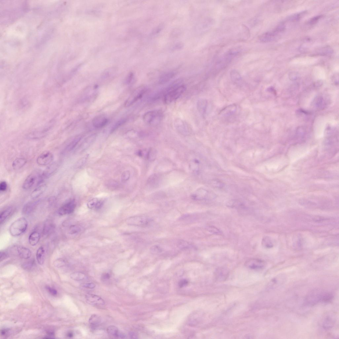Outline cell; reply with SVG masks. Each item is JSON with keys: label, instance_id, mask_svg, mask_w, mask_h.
<instances>
[{"label": "cell", "instance_id": "6da1fadb", "mask_svg": "<svg viewBox=\"0 0 339 339\" xmlns=\"http://www.w3.org/2000/svg\"><path fill=\"white\" fill-rule=\"evenodd\" d=\"M28 227V222L25 217H21L14 221L9 228V231L13 237H18L26 231Z\"/></svg>", "mask_w": 339, "mask_h": 339}, {"label": "cell", "instance_id": "7a4b0ae2", "mask_svg": "<svg viewBox=\"0 0 339 339\" xmlns=\"http://www.w3.org/2000/svg\"><path fill=\"white\" fill-rule=\"evenodd\" d=\"M164 114L160 110H153L147 112L143 115L144 122L149 126H156L159 124L163 120Z\"/></svg>", "mask_w": 339, "mask_h": 339}, {"label": "cell", "instance_id": "3957f363", "mask_svg": "<svg viewBox=\"0 0 339 339\" xmlns=\"http://www.w3.org/2000/svg\"><path fill=\"white\" fill-rule=\"evenodd\" d=\"M42 173L37 171L32 172L29 175L23 183V189L27 190L35 186H38L41 184L44 181L42 178Z\"/></svg>", "mask_w": 339, "mask_h": 339}, {"label": "cell", "instance_id": "277c9868", "mask_svg": "<svg viewBox=\"0 0 339 339\" xmlns=\"http://www.w3.org/2000/svg\"><path fill=\"white\" fill-rule=\"evenodd\" d=\"M186 89V86L182 85L166 92L164 97V103L169 104L177 100L185 92Z\"/></svg>", "mask_w": 339, "mask_h": 339}, {"label": "cell", "instance_id": "5b68a950", "mask_svg": "<svg viewBox=\"0 0 339 339\" xmlns=\"http://www.w3.org/2000/svg\"><path fill=\"white\" fill-rule=\"evenodd\" d=\"M147 89L144 86H139L136 89L126 101L125 106L126 107L131 106L141 99L147 92Z\"/></svg>", "mask_w": 339, "mask_h": 339}, {"label": "cell", "instance_id": "8992f818", "mask_svg": "<svg viewBox=\"0 0 339 339\" xmlns=\"http://www.w3.org/2000/svg\"><path fill=\"white\" fill-rule=\"evenodd\" d=\"M76 207V204L75 200H70L64 203L59 208L58 213L60 216L71 214L74 211Z\"/></svg>", "mask_w": 339, "mask_h": 339}, {"label": "cell", "instance_id": "52a82bcc", "mask_svg": "<svg viewBox=\"0 0 339 339\" xmlns=\"http://www.w3.org/2000/svg\"><path fill=\"white\" fill-rule=\"evenodd\" d=\"M174 126L177 131L183 135H188L190 133V128L189 126L185 121L182 119H176L174 122Z\"/></svg>", "mask_w": 339, "mask_h": 339}, {"label": "cell", "instance_id": "ba28073f", "mask_svg": "<svg viewBox=\"0 0 339 339\" xmlns=\"http://www.w3.org/2000/svg\"><path fill=\"white\" fill-rule=\"evenodd\" d=\"M53 155L49 151H45L39 155L37 158V163L39 165L45 166L50 164L53 160Z\"/></svg>", "mask_w": 339, "mask_h": 339}, {"label": "cell", "instance_id": "9c48e42d", "mask_svg": "<svg viewBox=\"0 0 339 339\" xmlns=\"http://www.w3.org/2000/svg\"><path fill=\"white\" fill-rule=\"evenodd\" d=\"M150 220L143 217H133L128 218L126 222L128 224L137 226H145L149 224Z\"/></svg>", "mask_w": 339, "mask_h": 339}, {"label": "cell", "instance_id": "30bf717a", "mask_svg": "<svg viewBox=\"0 0 339 339\" xmlns=\"http://www.w3.org/2000/svg\"><path fill=\"white\" fill-rule=\"evenodd\" d=\"M86 302L89 304L95 306H103L105 304L103 299L95 294H89L86 295Z\"/></svg>", "mask_w": 339, "mask_h": 339}, {"label": "cell", "instance_id": "8fae6325", "mask_svg": "<svg viewBox=\"0 0 339 339\" xmlns=\"http://www.w3.org/2000/svg\"><path fill=\"white\" fill-rule=\"evenodd\" d=\"M247 268L252 269H260L264 267L265 263L263 261L257 259H252L245 263Z\"/></svg>", "mask_w": 339, "mask_h": 339}, {"label": "cell", "instance_id": "7c38bea8", "mask_svg": "<svg viewBox=\"0 0 339 339\" xmlns=\"http://www.w3.org/2000/svg\"><path fill=\"white\" fill-rule=\"evenodd\" d=\"M323 294L318 291L313 292L307 297L306 299V302L309 305H313L320 301H321Z\"/></svg>", "mask_w": 339, "mask_h": 339}, {"label": "cell", "instance_id": "4fadbf2b", "mask_svg": "<svg viewBox=\"0 0 339 339\" xmlns=\"http://www.w3.org/2000/svg\"><path fill=\"white\" fill-rule=\"evenodd\" d=\"M59 167V164L57 162L52 164L42 173V178L44 180L51 176L57 170Z\"/></svg>", "mask_w": 339, "mask_h": 339}, {"label": "cell", "instance_id": "5bb4252c", "mask_svg": "<svg viewBox=\"0 0 339 339\" xmlns=\"http://www.w3.org/2000/svg\"><path fill=\"white\" fill-rule=\"evenodd\" d=\"M208 102L206 99H202L198 100L197 102V109L202 117L205 118L206 113Z\"/></svg>", "mask_w": 339, "mask_h": 339}, {"label": "cell", "instance_id": "9a60e30c", "mask_svg": "<svg viewBox=\"0 0 339 339\" xmlns=\"http://www.w3.org/2000/svg\"><path fill=\"white\" fill-rule=\"evenodd\" d=\"M16 250L18 255L22 259H28L31 257V251L27 247L20 246H18L16 247Z\"/></svg>", "mask_w": 339, "mask_h": 339}, {"label": "cell", "instance_id": "2e32d148", "mask_svg": "<svg viewBox=\"0 0 339 339\" xmlns=\"http://www.w3.org/2000/svg\"><path fill=\"white\" fill-rule=\"evenodd\" d=\"M279 33L275 30L271 32H266L261 35L260 40L263 42H268L275 40Z\"/></svg>", "mask_w": 339, "mask_h": 339}, {"label": "cell", "instance_id": "e0dca14e", "mask_svg": "<svg viewBox=\"0 0 339 339\" xmlns=\"http://www.w3.org/2000/svg\"><path fill=\"white\" fill-rule=\"evenodd\" d=\"M92 122L94 127L99 129L104 127L107 124L108 120L106 117L100 115L94 118Z\"/></svg>", "mask_w": 339, "mask_h": 339}, {"label": "cell", "instance_id": "ac0fdd59", "mask_svg": "<svg viewBox=\"0 0 339 339\" xmlns=\"http://www.w3.org/2000/svg\"><path fill=\"white\" fill-rule=\"evenodd\" d=\"M107 332L111 336L119 338H125L126 335L119 330L118 328L114 326H111L108 327L107 329Z\"/></svg>", "mask_w": 339, "mask_h": 339}, {"label": "cell", "instance_id": "d6986e66", "mask_svg": "<svg viewBox=\"0 0 339 339\" xmlns=\"http://www.w3.org/2000/svg\"><path fill=\"white\" fill-rule=\"evenodd\" d=\"M39 203V201L28 202L25 204L23 207L22 210L23 213L26 215L32 213L37 207Z\"/></svg>", "mask_w": 339, "mask_h": 339}, {"label": "cell", "instance_id": "ffe728a7", "mask_svg": "<svg viewBox=\"0 0 339 339\" xmlns=\"http://www.w3.org/2000/svg\"><path fill=\"white\" fill-rule=\"evenodd\" d=\"M237 110V107L235 104H231L223 109L219 114L223 116H229L235 113Z\"/></svg>", "mask_w": 339, "mask_h": 339}, {"label": "cell", "instance_id": "44dd1931", "mask_svg": "<svg viewBox=\"0 0 339 339\" xmlns=\"http://www.w3.org/2000/svg\"><path fill=\"white\" fill-rule=\"evenodd\" d=\"M96 137V135L92 134L88 136L86 138L84 141L81 144L79 150L81 152H83L91 145V144L95 141Z\"/></svg>", "mask_w": 339, "mask_h": 339}, {"label": "cell", "instance_id": "7402d4cb", "mask_svg": "<svg viewBox=\"0 0 339 339\" xmlns=\"http://www.w3.org/2000/svg\"><path fill=\"white\" fill-rule=\"evenodd\" d=\"M81 138L82 137L81 136H76L65 148L63 151V153L69 152L73 150L80 141Z\"/></svg>", "mask_w": 339, "mask_h": 339}, {"label": "cell", "instance_id": "603a6c76", "mask_svg": "<svg viewBox=\"0 0 339 339\" xmlns=\"http://www.w3.org/2000/svg\"><path fill=\"white\" fill-rule=\"evenodd\" d=\"M46 188V186L45 184H41L38 186L32 192L31 195L32 199H36L40 196L45 192Z\"/></svg>", "mask_w": 339, "mask_h": 339}, {"label": "cell", "instance_id": "cb8c5ba5", "mask_svg": "<svg viewBox=\"0 0 339 339\" xmlns=\"http://www.w3.org/2000/svg\"><path fill=\"white\" fill-rule=\"evenodd\" d=\"M175 71H172L168 72L162 75L160 78L159 83L161 84L166 83L170 81L176 75Z\"/></svg>", "mask_w": 339, "mask_h": 339}, {"label": "cell", "instance_id": "d4e9b609", "mask_svg": "<svg viewBox=\"0 0 339 339\" xmlns=\"http://www.w3.org/2000/svg\"><path fill=\"white\" fill-rule=\"evenodd\" d=\"M40 239V234L37 231L32 233L29 236V243L32 246H36L39 242Z\"/></svg>", "mask_w": 339, "mask_h": 339}, {"label": "cell", "instance_id": "484cf974", "mask_svg": "<svg viewBox=\"0 0 339 339\" xmlns=\"http://www.w3.org/2000/svg\"><path fill=\"white\" fill-rule=\"evenodd\" d=\"M36 257L39 264L42 265L44 264L45 260V250L44 248L42 246L40 247L38 249Z\"/></svg>", "mask_w": 339, "mask_h": 339}, {"label": "cell", "instance_id": "4316f807", "mask_svg": "<svg viewBox=\"0 0 339 339\" xmlns=\"http://www.w3.org/2000/svg\"><path fill=\"white\" fill-rule=\"evenodd\" d=\"M27 163V160L23 158L16 159L14 160L12 164L13 168L15 170H19L22 168Z\"/></svg>", "mask_w": 339, "mask_h": 339}, {"label": "cell", "instance_id": "83f0119b", "mask_svg": "<svg viewBox=\"0 0 339 339\" xmlns=\"http://www.w3.org/2000/svg\"><path fill=\"white\" fill-rule=\"evenodd\" d=\"M89 322L92 327L95 328L100 325L101 322V319L98 315L94 314L90 317Z\"/></svg>", "mask_w": 339, "mask_h": 339}, {"label": "cell", "instance_id": "f1b7e54d", "mask_svg": "<svg viewBox=\"0 0 339 339\" xmlns=\"http://www.w3.org/2000/svg\"><path fill=\"white\" fill-rule=\"evenodd\" d=\"M12 210L13 209L12 207H8L1 213V215H0V223H1V225L5 222L6 220L11 214L12 211Z\"/></svg>", "mask_w": 339, "mask_h": 339}, {"label": "cell", "instance_id": "f546056e", "mask_svg": "<svg viewBox=\"0 0 339 339\" xmlns=\"http://www.w3.org/2000/svg\"><path fill=\"white\" fill-rule=\"evenodd\" d=\"M54 226L53 223L49 222H47L44 226L43 229V233L45 235H47L53 232L54 229Z\"/></svg>", "mask_w": 339, "mask_h": 339}, {"label": "cell", "instance_id": "4dcf8cb0", "mask_svg": "<svg viewBox=\"0 0 339 339\" xmlns=\"http://www.w3.org/2000/svg\"><path fill=\"white\" fill-rule=\"evenodd\" d=\"M216 274L217 278L223 280L226 278L228 276V271L226 269L220 268L216 270Z\"/></svg>", "mask_w": 339, "mask_h": 339}, {"label": "cell", "instance_id": "1f68e13d", "mask_svg": "<svg viewBox=\"0 0 339 339\" xmlns=\"http://www.w3.org/2000/svg\"><path fill=\"white\" fill-rule=\"evenodd\" d=\"M70 277L74 280L81 281L85 279L86 275L80 272H75L71 274Z\"/></svg>", "mask_w": 339, "mask_h": 339}, {"label": "cell", "instance_id": "d6a6232c", "mask_svg": "<svg viewBox=\"0 0 339 339\" xmlns=\"http://www.w3.org/2000/svg\"><path fill=\"white\" fill-rule=\"evenodd\" d=\"M306 13V12L304 11L300 13L294 14L288 18V20L290 21H296L300 20L304 17Z\"/></svg>", "mask_w": 339, "mask_h": 339}, {"label": "cell", "instance_id": "836d02e7", "mask_svg": "<svg viewBox=\"0 0 339 339\" xmlns=\"http://www.w3.org/2000/svg\"><path fill=\"white\" fill-rule=\"evenodd\" d=\"M231 79L234 82H238L241 80V77L238 72L235 70H233L230 73Z\"/></svg>", "mask_w": 339, "mask_h": 339}, {"label": "cell", "instance_id": "e575fe53", "mask_svg": "<svg viewBox=\"0 0 339 339\" xmlns=\"http://www.w3.org/2000/svg\"><path fill=\"white\" fill-rule=\"evenodd\" d=\"M263 247L266 248H271L273 247V244L271 239L269 237L263 238L262 242Z\"/></svg>", "mask_w": 339, "mask_h": 339}, {"label": "cell", "instance_id": "d590c367", "mask_svg": "<svg viewBox=\"0 0 339 339\" xmlns=\"http://www.w3.org/2000/svg\"><path fill=\"white\" fill-rule=\"evenodd\" d=\"M35 265V262L34 260H30L24 262L22 267L25 270H30L33 268Z\"/></svg>", "mask_w": 339, "mask_h": 339}, {"label": "cell", "instance_id": "8d00e7d4", "mask_svg": "<svg viewBox=\"0 0 339 339\" xmlns=\"http://www.w3.org/2000/svg\"><path fill=\"white\" fill-rule=\"evenodd\" d=\"M323 17V15H320L314 17L310 19L306 23V25H307L308 27H312L318 22Z\"/></svg>", "mask_w": 339, "mask_h": 339}, {"label": "cell", "instance_id": "74e56055", "mask_svg": "<svg viewBox=\"0 0 339 339\" xmlns=\"http://www.w3.org/2000/svg\"><path fill=\"white\" fill-rule=\"evenodd\" d=\"M81 230L80 227L77 225H72L70 227L68 230V233L71 234H74L80 232Z\"/></svg>", "mask_w": 339, "mask_h": 339}, {"label": "cell", "instance_id": "f35d334b", "mask_svg": "<svg viewBox=\"0 0 339 339\" xmlns=\"http://www.w3.org/2000/svg\"><path fill=\"white\" fill-rule=\"evenodd\" d=\"M53 264L56 267L58 268H62L66 265V262L64 259L62 258H59L56 260L54 262Z\"/></svg>", "mask_w": 339, "mask_h": 339}, {"label": "cell", "instance_id": "ab89813d", "mask_svg": "<svg viewBox=\"0 0 339 339\" xmlns=\"http://www.w3.org/2000/svg\"><path fill=\"white\" fill-rule=\"evenodd\" d=\"M333 296L330 293H324L322 299L321 301L323 302L328 303L333 300Z\"/></svg>", "mask_w": 339, "mask_h": 339}, {"label": "cell", "instance_id": "60d3db41", "mask_svg": "<svg viewBox=\"0 0 339 339\" xmlns=\"http://www.w3.org/2000/svg\"><path fill=\"white\" fill-rule=\"evenodd\" d=\"M99 200L97 198H93L88 202L87 203V206L89 208L93 209L95 208L96 205Z\"/></svg>", "mask_w": 339, "mask_h": 339}, {"label": "cell", "instance_id": "b9f144b4", "mask_svg": "<svg viewBox=\"0 0 339 339\" xmlns=\"http://www.w3.org/2000/svg\"><path fill=\"white\" fill-rule=\"evenodd\" d=\"M130 177V172L129 171H124L122 174L121 180L123 182H125L128 181Z\"/></svg>", "mask_w": 339, "mask_h": 339}, {"label": "cell", "instance_id": "7bdbcfd3", "mask_svg": "<svg viewBox=\"0 0 339 339\" xmlns=\"http://www.w3.org/2000/svg\"><path fill=\"white\" fill-rule=\"evenodd\" d=\"M89 155H86V156L83 157L80 160H79L77 162L76 165V167L77 168H80L83 165L86 163V160H87L88 157Z\"/></svg>", "mask_w": 339, "mask_h": 339}, {"label": "cell", "instance_id": "ee69618b", "mask_svg": "<svg viewBox=\"0 0 339 339\" xmlns=\"http://www.w3.org/2000/svg\"><path fill=\"white\" fill-rule=\"evenodd\" d=\"M207 230L209 232L216 234H221V232L216 227L214 226H210L208 227Z\"/></svg>", "mask_w": 339, "mask_h": 339}, {"label": "cell", "instance_id": "f6af8a7d", "mask_svg": "<svg viewBox=\"0 0 339 339\" xmlns=\"http://www.w3.org/2000/svg\"><path fill=\"white\" fill-rule=\"evenodd\" d=\"M333 323L330 318H328L324 321L323 327L324 329H329L333 326Z\"/></svg>", "mask_w": 339, "mask_h": 339}, {"label": "cell", "instance_id": "bcb514c9", "mask_svg": "<svg viewBox=\"0 0 339 339\" xmlns=\"http://www.w3.org/2000/svg\"><path fill=\"white\" fill-rule=\"evenodd\" d=\"M156 153L153 149H150L148 152L147 156L148 159L153 160L156 157Z\"/></svg>", "mask_w": 339, "mask_h": 339}, {"label": "cell", "instance_id": "7dc6e473", "mask_svg": "<svg viewBox=\"0 0 339 339\" xmlns=\"http://www.w3.org/2000/svg\"><path fill=\"white\" fill-rule=\"evenodd\" d=\"M126 120L125 119H123L118 121L112 129V132H113L119 127H120L123 124L125 123Z\"/></svg>", "mask_w": 339, "mask_h": 339}, {"label": "cell", "instance_id": "c3c4849f", "mask_svg": "<svg viewBox=\"0 0 339 339\" xmlns=\"http://www.w3.org/2000/svg\"><path fill=\"white\" fill-rule=\"evenodd\" d=\"M81 286L89 289H93L95 287L96 285L93 283H82L81 284Z\"/></svg>", "mask_w": 339, "mask_h": 339}, {"label": "cell", "instance_id": "681fc988", "mask_svg": "<svg viewBox=\"0 0 339 339\" xmlns=\"http://www.w3.org/2000/svg\"><path fill=\"white\" fill-rule=\"evenodd\" d=\"M179 247L181 248L185 249L188 248L189 245L186 241L183 240H180L178 243Z\"/></svg>", "mask_w": 339, "mask_h": 339}, {"label": "cell", "instance_id": "f907efd6", "mask_svg": "<svg viewBox=\"0 0 339 339\" xmlns=\"http://www.w3.org/2000/svg\"><path fill=\"white\" fill-rule=\"evenodd\" d=\"M8 185L5 181H2L0 183V191L4 192L7 190Z\"/></svg>", "mask_w": 339, "mask_h": 339}, {"label": "cell", "instance_id": "816d5d0a", "mask_svg": "<svg viewBox=\"0 0 339 339\" xmlns=\"http://www.w3.org/2000/svg\"><path fill=\"white\" fill-rule=\"evenodd\" d=\"M151 250L153 253H160L162 251L161 249L158 246H154L151 248Z\"/></svg>", "mask_w": 339, "mask_h": 339}, {"label": "cell", "instance_id": "f5cc1de1", "mask_svg": "<svg viewBox=\"0 0 339 339\" xmlns=\"http://www.w3.org/2000/svg\"><path fill=\"white\" fill-rule=\"evenodd\" d=\"M46 289L49 291V293L53 295H55L57 294V291L54 288L49 286L46 287Z\"/></svg>", "mask_w": 339, "mask_h": 339}, {"label": "cell", "instance_id": "db71d44e", "mask_svg": "<svg viewBox=\"0 0 339 339\" xmlns=\"http://www.w3.org/2000/svg\"><path fill=\"white\" fill-rule=\"evenodd\" d=\"M8 254L6 252L3 251H1V254H0V261H2L4 260L5 259L8 258Z\"/></svg>", "mask_w": 339, "mask_h": 339}, {"label": "cell", "instance_id": "11a10c76", "mask_svg": "<svg viewBox=\"0 0 339 339\" xmlns=\"http://www.w3.org/2000/svg\"><path fill=\"white\" fill-rule=\"evenodd\" d=\"M188 284V281L186 280H183L180 281L179 284V287H182L186 286Z\"/></svg>", "mask_w": 339, "mask_h": 339}, {"label": "cell", "instance_id": "9f6ffc18", "mask_svg": "<svg viewBox=\"0 0 339 339\" xmlns=\"http://www.w3.org/2000/svg\"><path fill=\"white\" fill-rule=\"evenodd\" d=\"M104 203V201L103 200H100L98 201L97 203L95 209L96 210H98L102 207Z\"/></svg>", "mask_w": 339, "mask_h": 339}, {"label": "cell", "instance_id": "6f0895ef", "mask_svg": "<svg viewBox=\"0 0 339 339\" xmlns=\"http://www.w3.org/2000/svg\"><path fill=\"white\" fill-rule=\"evenodd\" d=\"M102 279L103 280H108L110 278V275L109 273H104L102 275Z\"/></svg>", "mask_w": 339, "mask_h": 339}, {"label": "cell", "instance_id": "680465c9", "mask_svg": "<svg viewBox=\"0 0 339 339\" xmlns=\"http://www.w3.org/2000/svg\"><path fill=\"white\" fill-rule=\"evenodd\" d=\"M133 78V74H130L129 75V76L128 77V78H127V81H126V82H127V83L128 84H129L132 81V80Z\"/></svg>", "mask_w": 339, "mask_h": 339}, {"label": "cell", "instance_id": "91938a15", "mask_svg": "<svg viewBox=\"0 0 339 339\" xmlns=\"http://www.w3.org/2000/svg\"><path fill=\"white\" fill-rule=\"evenodd\" d=\"M129 337H130L132 338H137V335L134 333L132 332H131L129 333Z\"/></svg>", "mask_w": 339, "mask_h": 339}, {"label": "cell", "instance_id": "94428289", "mask_svg": "<svg viewBox=\"0 0 339 339\" xmlns=\"http://www.w3.org/2000/svg\"><path fill=\"white\" fill-rule=\"evenodd\" d=\"M72 336H73L72 334L71 333H69V334H68V337H71Z\"/></svg>", "mask_w": 339, "mask_h": 339}]
</instances>
